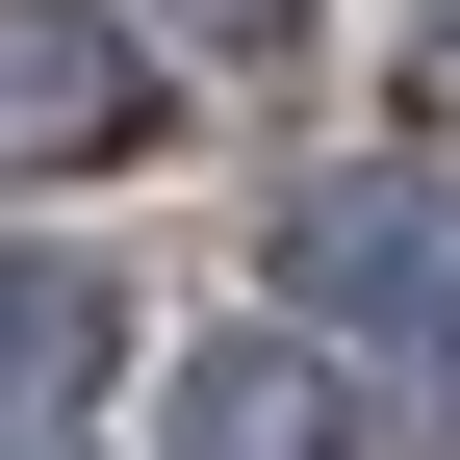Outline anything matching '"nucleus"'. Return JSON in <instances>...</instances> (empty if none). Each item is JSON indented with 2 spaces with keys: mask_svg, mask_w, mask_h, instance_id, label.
<instances>
[{
  "mask_svg": "<svg viewBox=\"0 0 460 460\" xmlns=\"http://www.w3.org/2000/svg\"><path fill=\"white\" fill-rule=\"evenodd\" d=\"M0 154H128V51L51 26V0H0Z\"/></svg>",
  "mask_w": 460,
  "mask_h": 460,
  "instance_id": "1",
  "label": "nucleus"
},
{
  "mask_svg": "<svg viewBox=\"0 0 460 460\" xmlns=\"http://www.w3.org/2000/svg\"><path fill=\"white\" fill-rule=\"evenodd\" d=\"M102 358V281H51V256H0V384H77Z\"/></svg>",
  "mask_w": 460,
  "mask_h": 460,
  "instance_id": "3",
  "label": "nucleus"
},
{
  "mask_svg": "<svg viewBox=\"0 0 460 460\" xmlns=\"http://www.w3.org/2000/svg\"><path fill=\"white\" fill-rule=\"evenodd\" d=\"M180 460H332V384H281V358H230V384H205V435H180Z\"/></svg>",
  "mask_w": 460,
  "mask_h": 460,
  "instance_id": "2",
  "label": "nucleus"
}]
</instances>
